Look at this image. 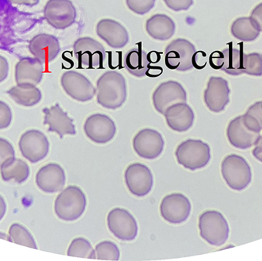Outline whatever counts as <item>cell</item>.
<instances>
[{
  "label": "cell",
  "mask_w": 262,
  "mask_h": 261,
  "mask_svg": "<svg viewBox=\"0 0 262 261\" xmlns=\"http://www.w3.org/2000/svg\"><path fill=\"white\" fill-rule=\"evenodd\" d=\"M86 206L84 193L77 186H69L57 195L54 212L59 219L74 221L81 217Z\"/></svg>",
  "instance_id": "cell-4"
},
{
  "label": "cell",
  "mask_w": 262,
  "mask_h": 261,
  "mask_svg": "<svg viewBox=\"0 0 262 261\" xmlns=\"http://www.w3.org/2000/svg\"><path fill=\"white\" fill-rule=\"evenodd\" d=\"M125 182L131 194L143 197L147 195L152 188V173L145 165L133 163L125 171Z\"/></svg>",
  "instance_id": "cell-16"
},
{
  "label": "cell",
  "mask_w": 262,
  "mask_h": 261,
  "mask_svg": "<svg viewBox=\"0 0 262 261\" xmlns=\"http://www.w3.org/2000/svg\"><path fill=\"white\" fill-rule=\"evenodd\" d=\"M222 178L226 184L234 191H243L248 187L252 180L250 165L242 156L231 154L225 156L221 164Z\"/></svg>",
  "instance_id": "cell-3"
},
{
  "label": "cell",
  "mask_w": 262,
  "mask_h": 261,
  "mask_svg": "<svg viewBox=\"0 0 262 261\" xmlns=\"http://www.w3.org/2000/svg\"><path fill=\"white\" fill-rule=\"evenodd\" d=\"M253 156L257 160L262 163V135L257 140L256 144H254V148L252 151Z\"/></svg>",
  "instance_id": "cell-42"
},
{
  "label": "cell",
  "mask_w": 262,
  "mask_h": 261,
  "mask_svg": "<svg viewBox=\"0 0 262 261\" xmlns=\"http://www.w3.org/2000/svg\"><path fill=\"white\" fill-rule=\"evenodd\" d=\"M108 229L121 241H132L138 234V224L126 209L115 208L107 216Z\"/></svg>",
  "instance_id": "cell-12"
},
{
  "label": "cell",
  "mask_w": 262,
  "mask_h": 261,
  "mask_svg": "<svg viewBox=\"0 0 262 261\" xmlns=\"http://www.w3.org/2000/svg\"><path fill=\"white\" fill-rule=\"evenodd\" d=\"M247 114L252 116L258 122L262 130V101H257L247 109Z\"/></svg>",
  "instance_id": "cell-39"
},
{
  "label": "cell",
  "mask_w": 262,
  "mask_h": 261,
  "mask_svg": "<svg viewBox=\"0 0 262 261\" xmlns=\"http://www.w3.org/2000/svg\"><path fill=\"white\" fill-rule=\"evenodd\" d=\"M43 63L35 57H23L15 66L17 84L36 85L43 76Z\"/></svg>",
  "instance_id": "cell-25"
},
{
  "label": "cell",
  "mask_w": 262,
  "mask_h": 261,
  "mask_svg": "<svg viewBox=\"0 0 262 261\" xmlns=\"http://www.w3.org/2000/svg\"><path fill=\"white\" fill-rule=\"evenodd\" d=\"M68 256L73 257L97 259L95 250L91 243L84 238H76L73 240L69 246Z\"/></svg>",
  "instance_id": "cell-31"
},
{
  "label": "cell",
  "mask_w": 262,
  "mask_h": 261,
  "mask_svg": "<svg viewBox=\"0 0 262 261\" xmlns=\"http://www.w3.org/2000/svg\"><path fill=\"white\" fill-rule=\"evenodd\" d=\"M29 49L31 54L43 64L54 60L61 50L58 39L45 33L34 36L29 42Z\"/></svg>",
  "instance_id": "cell-22"
},
{
  "label": "cell",
  "mask_w": 262,
  "mask_h": 261,
  "mask_svg": "<svg viewBox=\"0 0 262 261\" xmlns=\"http://www.w3.org/2000/svg\"><path fill=\"white\" fill-rule=\"evenodd\" d=\"M166 123L172 130L178 133L188 131L193 126L195 115L186 102L177 103L166 109L164 113Z\"/></svg>",
  "instance_id": "cell-24"
},
{
  "label": "cell",
  "mask_w": 262,
  "mask_h": 261,
  "mask_svg": "<svg viewBox=\"0 0 262 261\" xmlns=\"http://www.w3.org/2000/svg\"><path fill=\"white\" fill-rule=\"evenodd\" d=\"M61 84L64 92L79 102L91 101L96 95L97 90L91 81L75 71L64 72L61 78Z\"/></svg>",
  "instance_id": "cell-10"
},
{
  "label": "cell",
  "mask_w": 262,
  "mask_h": 261,
  "mask_svg": "<svg viewBox=\"0 0 262 261\" xmlns=\"http://www.w3.org/2000/svg\"><path fill=\"white\" fill-rule=\"evenodd\" d=\"M157 0H126L128 8L138 15H144L154 7Z\"/></svg>",
  "instance_id": "cell-35"
},
{
  "label": "cell",
  "mask_w": 262,
  "mask_h": 261,
  "mask_svg": "<svg viewBox=\"0 0 262 261\" xmlns=\"http://www.w3.org/2000/svg\"><path fill=\"white\" fill-rule=\"evenodd\" d=\"M133 147L140 157L155 159L163 153L164 140L158 131L152 129L140 130L133 139Z\"/></svg>",
  "instance_id": "cell-17"
},
{
  "label": "cell",
  "mask_w": 262,
  "mask_h": 261,
  "mask_svg": "<svg viewBox=\"0 0 262 261\" xmlns=\"http://www.w3.org/2000/svg\"><path fill=\"white\" fill-rule=\"evenodd\" d=\"M195 53L192 42L185 39H175L165 50V64L171 70L186 72L194 67Z\"/></svg>",
  "instance_id": "cell-7"
},
{
  "label": "cell",
  "mask_w": 262,
  "mask_h": 261,
  "mask_svg": "<svg viewBox=\"0 0 262 261\" xmlns=\"http://www.w3.org/2000/svg\"><path fill=\"white\" fill-rule=\"evenodd\" d=\"M9 1L12 4L28 6V7H34L39 3V0H9Z\"/></svg>",
  "instance_id": "cell-43"
},
{
  "label": "cell",
  "mask_w": 262,
  "mask_h": 261,
  "mask_svg": "<svg viewBox=\"0 0 262 261\" xmlns=\"http://www.w3.org/2000/svg\"><path fill=\"white\" fill-rule=\"evenodd\" d=\"M123 64L131 75L135 77H144L149 70L148 54L141 48L129 50L123 57Z\"/></svg>",
  "instance_id": "cell-27"
},
{
  "label": "cell",
  "mask_w": 262,
  "mask_h": 261,
  "mask_svg": "<svg viewBox=\"0 0 262 261\" xmlns=\"http://www.w3.org/2000/svg\"><path fill=\"white\" fill-rule=\"evenodd\" d=\"M231 32L237 39L244 42L255 40L260 34L250 17H239L234 20L231 26Z\"/></svg>",
  "instance_id": "cell-30"
},
{
  "label": "cell",
  "mask_w": 262,
  "mask_h": 261,
  "mask_svg": "<svg viewBox=\"0 0 262 261\" xmlns=\"http://www.w3.org/2000/svg\"><path fill=\"white\" fill-rule=\"evenodd\" d=\"M0 238H2L3 240H7V241L11 242V240H10V235L7 236L4 233L0 232Z\"/></svg>",
  "instance_id": "cell-45"
},
{
  "label": "cell",
  "mask_w": 262,
  "mask_h": 261,
  "mask_svg": "<svg viewBox=\"0 0 262 261\" xmlns=\"http://www.w3.org/2000/svg\"><path fill=\"white\" fill-rule=\"evenodd\" d=\"M186 91L182 84L176 81L162 82L152 94L155 109L162 115H164L166 109L173 104L186 102Z\"/></svg>",
  "instance_id": "cell-14"
},
{
  "label": "cell",
  "mask_w": 262,
  "mask_h": 261,
  "mask_svg": "<svg viewBox=\"0 0 262 261\" xmlns=\"http://www.w3.org/2000/svg\"><path fill=\"white\" fill-rule=\"evenodd\" d=\"M97 101L104 108L116 110L126 100L127 91L125 78L120 72L108 71L97 82Z\"/></svg>",
  "instance_id": "cell-1"
},
{
  "label": "cell",
  "mask_w": 262,
  "mask_h": 261,
  "mask_svg": "<svg viewBox=\"0 0 262 261\" xmlns=\"http://www.w3.org/2000/svg\"><path fill=\"white\" fill-rule=\"evenodd\" d=\"M66 172L57 163H49L39 169L35 176V183L41 191L56 193L61 191L66 184Z\"/></svg>",
  "instance_id": "cell-21"
},
{
  "label": "cell",
  "mask_w": 262,
  "mask_h": 261,
  "mask_svg": "<svg viewBox=\"0 0 262 261\" xmlns=\"http://www.w3.org/2000/svg\"><path fill=\"white\" fill-rule=\"evenodd\" d=\"M9 235L13 243L20 246L37 249V246L32 234L25 227L19 224H13L9 229Z\"/></svg>",
  "instance_id": "cell-32"
},
{
  "label": "cell",
  "mask_w": 262,
  "mask_h": 261,
  "mask_svg": "<svg viewBox=\"0 0 262 261\" xmlns=\"http://www.w3.org/2000/svg\"><path fill=\"white\" fill-rule=\"evenodd\" d=\"M7 94L17 104L25 107H32L39 104L42 99L41 91L33 85L17 84L7 91Z\"/></svg>",
  "instance_id": "cell-29"
},
{
  "label": "cell",
  "mask_w": 262,
  "mask_h": 261,
  "mask_svg": "<svg viewBox=\"0 0 262 261\" xmlns=\"http://www.w3.org/2000/svg\"><path fill=\"white\" fill-rule=\"evenodd\" d=\"M9 73V64L7 59L0 55V82H4Z\"/></svg>",
  "instance_id": "cell-41"
},
{
  "label": "cell",
  "mask_w": 262,
  "mask_h": 261,
  "mask_svg": "<svg viewBox=\"0 0 262 261\" xmlns=\"http://www.w3.org/2000/svg\"><path fill=\"white\" fill-rule=\"evenodd\" d=\"M147 33L156 40H168L176 29L175 23L169 16L158 14L151 16L145 24Z\"/></svg>",
  "instance_id": "cell-26"
},
{
  "label": "cell",
  "mask_w": 262,
  "mask_h": 261,
  "mask_svg": "<svg viewBox=\"0 0 262 261\" xmlns=\"http://www.w3.org/2000/svg\"><path fill=\"white\" fill-rule=\"evenodd\" d=\"M73 51L79 67L100 69L106 59L105 50L103 46L91 37H82L75 42Z\"/></svg>",
  "instance_id": "cell-8"
},
{
  "label": "cell",
  "mask_w": 262,
  "mask_h": 261,
  "mask_svg": "<svg viewBox=\"0 0 262 261\" xmlns=\"http://www.w3.org/2000/svg\"><path fill=\"white\" fill-rule=\"evenodd\" d=\"M14 156L15 151L12 144L7 140L0 138V166Z\"/></svg>",
  "instance_id": "cell-36"
},
{
  "label": "cell",
  "mask_w": 262,
  "mask_h": 261,
  "mask_svg": "<svg viewBox=\"0 0 262 261\" xmlns=\"http://www.w3.org/2000/svg\"><path fill=\"white\" fill-rule=\"evenodd\" d=\"M244 73L253 76H262V54L258 53L244 54Z\"/></svg>",
  "instance_id": "cell-34"
},
{
  "label": "cell",
  "mask_w": 262,
  "mask_h": 261,
  "mask_svg": "<svg viewBox=\"0 0 262 261\" xmlns=\"http://www.w3.org/2000/svg\"><path fill=\"white\" fill-rule=\"evenodd\" d=\"M260 131L257 120L246 113L229 122L226 136L231 145L244 150L254 146L260 138Z\"/></svg>",
  "instance_id": "cell-2"
},
{
  "label": "cell",
  "mask_w": 262,
  "mask_h": 261,
  "mask_svg": "<svg viewBox=\"0 0 262 261\" xmlns=\"http://www.w3.org/2000/svg\"><path fill=\"white\" fill-rule=\"evenodd\" d=\"M83 129L91 141L100 144L111 141L116 133L114 121L110 116L100 113L89 116L85 122Z\"/></svg>",
  "instance_id": "cell-15"
},
{
  "label": "cell",
  "mask_w": 262,
  "mask_h": 261,
  "mask_svg": "<svg viewBox=\"0 0 262 261\" xmlns=\"http://www.w3.org/2000/svg\"><path fill=\"white\" fill-rule=\"evenodd\" d=\"M44 18L56 29H66L76 21V10L70 0H48L43 10Z\"/></svg>",
  "instance_id": "cell-9"
},
{
  "label": "cell",
  "mask_w": 262,
  "mask_h": 261,
  "mask_svg": "<svg viewBox=\"0 0 262 261\" xmlns=\"http://www.w3.org/2000/svg\"><path fill=\"white\" fill-rule=\"evenodd\" d=\"M0 173L4 181H14L17 184H22L29 178L30 169L27 163L14 157L0 166Z\"/></svg>",
  "instance_id": "cell-28"
},
{
  "label": "cell",
  "mask_w": 262,
  "mask_h": 261,
  "mask_svg": "<svg viewBox=\"0 0 262 261\" xmlns=\"http://www.w3.org/2000/svg\"><path fill=\"white\" fill-rule=\"evenodd\" d=\"M229 83L223 78L212 76L204 91V102L212 113H219L225 110L229 102Z\"/></svg>",
  "instance_id": "cell-19"
},
{
  "label": "cell",
  "mask_w": 262,
  "mask_h": 261,
  "mask_svg": "<svg viewBox=\"0 0 262 261\" xmlns=\"http://www.w3.org/2000/svg\"><path fill=\"white\" fill-rule=\"evenodd\" d=\"M167 7L174 11L187 10L193 4V0H163Z\"/></svg>",
  "instance_id": "cell-38"
},
{
  "label": "cell",
  "mask_w": 262,
  "mask_h": 261,
  "mask_svg": "<svg viewBox=\"0 0 262 261\" xmlns=\"http://www.w3.org/2000/svg\"><path fill=\"white\" fill-rule=\"evenodd\" d=\"M191 209L192 206L188 198L180 193L165 196L160 206L162 217L173 225L187 221L191 213Z\"/></svg>",
  "instance_id": "cell-13"
},
{
  "label": "cell",
  "mask_w": 262,
  "mask_h": 261,
  "mask_svg": "<svg viewBox=\"0 0 262 261\" xmlns=\"http://www.w3.org/2000/svg\"><path fill=\"white\" fill-rule=\"evenodd\" d=\"M6 211H7V205H6L5 200L2 196L0 195V221L5 216Z\"/></svg>",
  "instance_id": "cell-44"
},
{
  "label": "cell",
  "mask_w": 262,
  "mask_h": 261,
  "mask_svg": "<svg viewBox=\"0 0 262 261\" xmlns=\"http://www.w3.org/2000/svg\"><path fill=\"white\" fill-rule=\"evenodd\" d=\"M18 145L22 156L32 163L42 160L50 150L48 139L43 133L37 129H31L24 133Z\"/></svg>",
  "instance_id": "cell-11"
},
{
  "label": "cell",
  "mask_w": 262,
  "mask_h": 261,
  "mask_svg": "<svg viewBox=\"0 0 262 261\" xmlns=\"http://www.w3.org/2000/svg\"><path fill=\"white\" fill-rule=\"evenodd\" d=\"M44 114L43 124L48 126L49 132L58 134L61 139L64 135H76V130L73 119L58 104L51 107H45L42 110Z\"/></svg>",
  "instance_id": "cell-20"
},
{
  "label": "cell",
  "mask_w": 262,
  "mask_h": 261,
  "mask_svg": "<svg viewBox=\"0 0 262 261\" xmlns=\"http://www.w3.org/2000/svg\"><path fill=\"white\" fill-rule=\"evenodd\" d=\"M244 57L242 50L228 47L210 55V66L231 76H239L244 73Z\"/></svg>",
  "instance_id": "cell-18"
},
{
  "label": "cell",
  "mask_w": 262,
  "mask_h": 261,
  "mask_svg": "<svg viewBox=\"0 0 262 261\" xmlns=\"http://www.w3.org/2000/svg\"><path fill=\"white\" fill-rule=\"evenodd\" d=\"M12 112L8 104L0 101V129H7L12 122Z\"/></svg>",
  "instance_id": "cell-37"
},
{
  "label": "cell",
  "mask_w": 262,
  "mask_h": 261,
  "mask_svg": "<svg viewBox=\"0 0 262 261\" xmlns=\"http://www.w3.org/2000/svg\"><path fill=\"white\" fill-rule=\"evenodd\" d=\"M198 226L202 238L211 246H223L229 238V224L219 211L204 212L199 217Z\"/></svg>",
  "instance_id": "cell-5"
},
{
  "label": "cell",
  "mask_w": 262,
  "mask_h": 261,
  "mask_svg": "<svg viewBox=\"0 0 262 261\" xmlns=\"http://www.w3.org/2000/svg\"><path fill=\"white\" fill-rule=\"evenodd\" d=\"M175 156L179 164L192 171L205 167L211 158L210 146L195 139H188L179 144Z\"/></svg>",
  "instance_id": "cell-6"
},
{
  "label": "cell",
  "mask_w": 262,
  "mask_h": 261,
  "mask_svg": "<svg viewBox=\"0 0 262 261\" xmlns=\"http://www.w3.org/2000/svg\"><path fill=\"white\" fill-rule=\"evenodd\" d=\"M95 253L97 259L101 260L117 261L120 259V250L113 242H101L97 245Z\"/></svg>",
  "instance_id": "cell-33"
},
{
  "label": "cell",
  "mask_w": 262,
  "mask_h": 261,
  "mask_svg": "<svg viewBox=\"0 0 262 261\" xmlns=\"http://www.w3.org/2000/svg\"><path fill=\"white\" fill-rule=\"evenodd\" d=\"M250 18L257 30L262 32V3L252 10Z\"/></svg>",
  "instance_id": "cell-40"
},
{
  "label": "cell",
  "mask_w": 262,
  "mask_h": 261,
  "mask_svg": "<svg viewBox=\"0 0 262 261\" xmlns=\"http://www.w3.org/2000/svg\"><path fill=\"white\" fill-rule=\"evenodd\" d=\"M96 32L103 41L114 49L123 48L129 40V35L124 26L112 19L100 20L97 25Z\"/></svg>",
  "instance_id": "cell-23"
}]
</instances>
